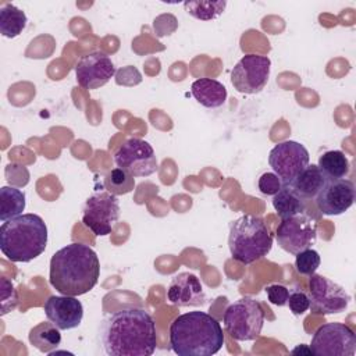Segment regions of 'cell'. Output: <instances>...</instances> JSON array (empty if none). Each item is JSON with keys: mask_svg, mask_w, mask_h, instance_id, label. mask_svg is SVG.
<instances>
[{"mask_svg": "<svg viewBox=\"0 0 356 356\" xmlns=\"http://www.w3.org/2000/svg\"><path fill=\"white\" fill-rule=\"evenodd\" d=\"M100 341L108 356H150L157 345L153 317L140 307L120 309L103 320Z\"/></svg>", "mask_w": 356, "mask_h": 356, "instance_id": "cell-1", "label": "cell"}, {"mask_svg": "<svg viewBox=\"0 0 356 356\" xmlns=\"http://www.w3.org/2000/svg\"><path fill=\"white\" fill-rule=\"evenodd\" d=\"M100 277V261L96 252L83 243L74 242L58 249L50 259V285L61 295L79 296L95 288Z\"/></svg>", "mask_w": 356, "mask_h": 356, "instance_id": "cell-2", "label": "cell"}, {"mask_svg": "<svg viewBox=\"0 0 356 356\" xmlns=\"http://www.w3.org/2000/svg\"><path fill=\"white\" fill-rule=\"evenodd\" d=\"M224 341L220 323L204 312L179 314L170 325V345L179 356H211Z\"/></svg>", "mask_w": 356, "mask_h": 356, "instance_id": "cell-3", "label": "cell"}, {"mask_svg": "<svg viewBox=\"0 0 356 356\" xmlns=\"http://www.w3.org/2000/svg\"><path fill=\"white\" fill-rule=\"evenodd\" d=\"M46 246L47 227L38 214H19L0 227V249L10 261H32L44 252Z\"/></svg>", "mask_w": 356, "mask_h": 356, "instance_id": "cell-4", "label": "cell"}, {"mask_svg": "<svg viewBox=\"0 0 356 356\" xmlns=\"http://www.w3.org/2000/svg\"><path fill=\"white\" fill-rule=\"evenodd\" d=\"M228 248L234 260L252 264L271 250L273 235L261 217L245 214L229 224Z\"/></svg>", "mask_w": 356, "mask_h": 356, "instance_id": "cell-5", "label": "cell"}, {"mask_svg": "<svg viewBox=\"0 0 356 356\" xmlns=\"http://www.w3.org/2000/svg\"><path fill=\"white\" fill-rule=\"evenodd\" d=\"M222 321L235 341H254L264 324V310L259 300L243 296L225 309Z\"/></svg>", "mask_w": 356, "mask_h": 356, "instance_id": "cell-6", "label": "cell"}, {"mask_svg": "<svg viewBox=\"0 0 356 356\" xmlns=\"http://www.w3.org/2000/svg\"><path fill=\"white\" fill-rule=\"evenodd\" d=\"M312 353L316 356H353L356 334L342 323H325L312 337Z\"/></svg>", "mask_w": 356, "mask_h": 356, "instance_id": "cell-7", "label": "cell"}, {"mask_svg": "<svg viewBox=\"0 0 356 356\" xmlns=\"http://www.w3.org/2000/svg\"><path fill=\"white\" fill-rule=\"evenodd\" d=\"M120 218L118 197L107 191L96 192L83 204L82 222L96 236L108 235Z\"/></svg>", "mask_w": 356, "mask_h": 356, "instance_id": "cell-8", "label": "cell"}, {"mask_svg": "<svg viewBox=\"0 0 356 356\" xmlns=\"http://www.w3.org/2000/svg\"><path fill=\"white\" fill-rule=\"evenodd\" d=\"M275 238L282 250L298 254L314 245L317 239V221L306 213L282 218L277 227Z\"/></svg>", "mask_w": 356, "mask_h": 356, "instance_id": "cell-9", "label": "cell"}, {"mask_svg": "<svg viewBox=\"0 0 356 356\" xmlns=\"http://www.w3.org/2000/svg\"><path fill=\"white\" fill-rule=\"evenodd\" d=\"M309 299L313 313L327 316L345 312L350 295L337 282L314 273L309 280Z\"/></svg>", "mask_w": 356, "mask_h": 356, "instance_id": "cell-10", "label": "cell"}, {"mask_svg": "<svg viewBox=\"0 0 356 356\" xmlns=\"http://www.w3.org/2000/svg\"><path fill=\"white\" fill-rule=\"evenodd\" d=\"M114 161L132 177H149L159 168L152 145L139 138L127 139L114 152Z\"/></svg>", "mask_w": 356, "mask_h": 356, "instance_id": "cell-11", "label": "cell"}, {"mask_svg": "<svg viewBox=\"0 0 356 356\" xmlns=\"http://www.w3.org/2000/svg\"><path fill=\"white\" fill-rule=\"evenodd\" d=\"M270 70L271 61L268 57L246 54L232 68L231 83L239 93H259L268 82Z\"/></svg>", "mask_w": 356, "mask_h": 356, "instance_id": "cell-12", "label": "cell"}, {"mask_svg": "<svg viewBox=\"0 0 356 356\" xmlns=\"http://www.w3.org/2000/svg\"><path fill=\"white\" fill-rule=\"evenodd\" d=\"M307 149L295 140L277 143L268 154V164L282 185H289L295 177L309 164Z\"/></svg>", "mask_w": 356, "mask_h": 356, "instance_id": "cell-13", "label": "cell"}, {"mask_svg": "<svg viewBox=\"0 0 356 356\" xmlns=\"http://www.w3.org/2000/svg\"><path fill=\"white\" fill-rule=\"evenodd\" d=\"M115 74L111 58L102 51H92L82 56L75 65L76 82L81 88L93 90L106 85Z\"/></svg>", "mask_w": 356, "mask_h": 356, "instance_id": "cell-14", "label": "cell"}, {"mask_svg": "<svg viewBox=\"0 0 356 356\" xmlns=\"http://www.w3.org/2000/svg\"><path fill=\"white\" fill-rule=\"evenodd\" d=\"M355 196L356 192L352 181L345 178L327 179L316 196V204L325 216H339L352 207Z\"/></svg>", "mask_w": 356, "mask_h": 356, "instance_id": "cell-15", "label": "cell"}, {"mask_svg": "<svg viewBox=\"0 0 356 356\" xmlns=\"http://www.w3.org/2000/svg\"><path fill=\"white\" fill-rule=\"evenodd\" d=\"M44 314L60 330L76 328L83 317V306L75 296H50L43 306Z\"/></svg>", "mask_w": 356, "mask_h": 356, "instance_id": "cell-16", "label": "cell"}, {"mask_svg": "<svg viewBox=\"0 0 356 356\" xmlns=\"http://www.w3.org/2000/svg\"><path fill=\"white\" fill-rule=\"evenodd\" d=\"M167 299L178 307L202 306L206 302V293L200 280L195 274L184 271L171 280L167 289Z\"/></svg>", "mask_w": 356, "mask_h": 356, "instance_id": "cell-17", "label": "cell"}, {"mask_svg": "<svg viewBox=\"0 0 356 356\" xmlns=\"http://www.w3.org/2000/svg\"><path fill=\"white\" fill-rule=\"evenodd\" d=\"M192 96L207 108L221 107L227 100V88L217 79L199 78L191 85Z\"/></svg>", "mask_w": 356, "mask_h": 356, "instance_id": "cell-18", "label": "cell"}, {"mask_svg": "<svg viewBox=\"0 0 356 356\" xmlns=\"http://www.w3.org/2000/svg\"><path fill=\"white\" fill-rule=\"evenodd\" d=\"M327 178L320 171L317 164H307L289 184V186L303 199H313L324 186Z\"/></svg>", "mask_w": 356, "mask_h": 356, "instance_id": "cell-19", "label": "cell"}, {"mask_svg": "<svg viewBox=\"0 0 356 356\" xmlns=\"http://www.w3.org/2000/svg\"><path fill=\"white\" fill-rule=\"evenodd\" d=\"M29 343L43 353H51L61 343L60 328L51 321L39 323L28 334Z\"/></svg>", "mask_w": 356, "mask_h": 356, "instance_id": "cell-20", "label": "cell"}, {"mask_svg": "<svg viewBox=\"0 0 356 356\" xmlns=\"http://www.w3.org/2000/svg\"><path fill=\"white\" fill-rule=\"evenodd\" d=\"M273 207L282 220L303 213L305 200L289 185H282L273 196Z\"/></svg>", "mask_w": 356, "mask_h": 356, "instance_id": "cell-21", "label": "cell"}, {"mask_svg": "<svg viewBox=\"0 0 356 356\" xmlns=\"http://www.w3.org/2000/svg\"><path fill=\"white\" fill-rule=\"evenodd\" d=\"M317 167L327 179H341L349 174L350 164L341 150H327L318 157Z\"/></svg>", "mask_w": 356, "mask_h": 356, "instance_id": "cell-22", "label": "cell"}, {"mask_svg": "<svg viewBox=\"0 0 356 356\" xmlns=\"http://www.w3.org/2000/svg\"><path fill=\"white\" fill-rule=\"evenodd\" d=\"M28 18L14 4H4L0 10V32L4 38H17L25 29Z\"/></svg>", "mask_w": 356, "mask_h": 356, "instance_id": "cell-23", "label": "cell"}, {"mask_svg": "<svg viewBox=\"0 0 356 356\" xmlns=\"http://www.w3.org/2000/svg\"><path fill=\"white\" fill-rule=\"evenodd\" d=\"M25 193L14 186L0 188V220L4 222L25 210Z\"/></svg>", "mask_w": 356, "mask_h": 356, "instance_id": "cell-24", "label": "cell"}, {"mask_svg": "<svg viewBox=\"0 0 356 356\" xmlns=\"http://www.w3.org/2000/svg\"><path fill=\"white\" fill-rule=\"evenodd\" d=\"M225 6V0H189L184 3L185 11L200 21H210L220 17L224 13Z\"/></svg>", "mask_w": 356, "mask_h": 356, "instance_id": "cell-25", "label": "cell"}, {"mask_svg": "<svg viewBox=\"0 0 356 356\" xmlns=\"http://www.w3.org/2000/svg\"><path fill=\"white\" fill-rule=\"evenodd\" d=\"M104 186L107 192L115 196L127 195L135 188V177H132L125 170L117 167L108 171L107 175L104 177Z\"/></svg>", "mask_w": 356, "mask_h": 356, "instance_id": "cell-26", "label": "cell"}, {"mask_svg": "<svg viewBox=\"0 0 356 356\" xmlns=\"http://www.w3.org/2000/svg\"><path fill=\"white\" fill-rule=\"evenodd\" d=\"M320 254L317 250L309 248L296 254L295 259V267L299 274L302 275H312L316 273V270L320 267Z\"/></svg>", "mask_w": 356, "mask_h": 356, "instance_id": "cell-27", "label": "cell"}, {"mask_svg": "<svg viewBox=\"0 0 356 356\" xmlns=\"http://www.w3.org/2000/svg\"><path fill=\"white\" fill-rule=\"evenodd\" d=\"M0 314L4 316L14 310L18 305V293L13 282L7 278H0Z\"/></svg>", "mask_w": 356, "mask_h": 356, "instance_id": "cell-28", "label": "cell"}, {"mask_svg": "<svg viewBox=\"0 0 356 356\" xmlns=\"http://www.w3.org/2000/svg\"><path fill=\"white\" fill-rule=\"evenodd\" d=\"M286 305L292 312V314L302 316L310 309V299H309V295H306V292H303L302 289L293 288L289 291Z\"/></svg>", "mask_w": 356, "mask_h": 356, "instance_id": "cell-29", "label": "cell"}, {"mask_svg": "<svg viewBox=\"0 0 356 356\" xmlns=\"http://www.w3.org/2000/svg\"><path fill=\"white\" fill-rule=\"evenodd\" d=\"M257 186H259V191H260L263 195L274 196V195L281 189L282 182H281V179H280L274 172H264V174H261V177L259 178Z\"/></svg>", "mask_w": 356, "mask_h": 356, "instance_id": "cell-30", "label": "cell"}, {"mask_svg": "<svg viewBox=\"0 0 356 356\" xmlns=\"http://www.w3.org/2000/svg\"><path fill=\"white\" fill-rule=\"evenodd\" d=\"M266 293H267V299L270 303H273L275 306H285L288 302L289 289L281 284H271V285L266 286Z\"/></svg>", "mask_w": 356, "mask_h": 356, "instance_id": "cell-31", "label": "cell"}]
</instances>
